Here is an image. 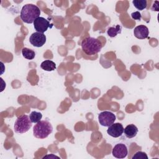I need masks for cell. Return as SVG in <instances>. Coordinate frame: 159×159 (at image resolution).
Masks as SVG:
<instances>
[{"instance_id":"8","label":"cell","mask_w":159,"mask_h":159,"mask_svg":"<svg viewBox=\"0 0 159 159\" xmlns=\"http://www.w3.org/2000/svg\"><path fill=\"white\" fill-rule=\"evenodd\" d=\"M112 155L117 158H124L128 154V150L125 144L117 143L112 148Z\"/></svg>"},{"instance_id":"2","label":"cell","mask_w":159,"mask_h":159,"mask_svg":"<svg viewBox=\"0 0 159 159\" xmlns=\"http://www.w3.org/2000/svg\"><path fill=\"white\" fill-rule=\"evenodd\" d=\"M102 43L98 39L88 37L84 39L81 42L83 51L88 55H93L98 53L102 48Z\"/></svg>"},{"instance_id":"17","label":"cell","mask_w":159,"mask_h":159,"mask_svg":"<svg viewBox=\"0 0 159 159\" xmlns=\"http://www.w3.org/2000/svg\"><path fill=\"white\" fill-rule=\"evenodd\" d=\"M148 158L147 154L145 152H141V151H139L136 152L132 157V159H148Z\"/></svg>"},{"instance_id":"16","label":"cell","mask_w":159,"mask_h":159,"mask_svg":"<svg viewBox=\"0 0 159 159\" xmlns=\"http://www.w3.org/2000/svg\"><path fill=\"white\" fill-rule=\"evenodd\" d=\"M29 118L32 123H37L40 122L42 118V114L37 111H32L29 116Z\"/></svg>"},{"instance_id":"4","label":"cell","mask_w":159,"mask_h":159,"mask_svg":"<svg viewBox=\"0 0 159 159\" xmlns=\"http://www.w3.org/2000/svg\"><path fill=\"white\" fill-rule=\"evenodd\" d=\"M32 122L27 115H22L19 116L14 125L15 132L18 134H23L27 132L32 127Z\"/></svg>"},{"instance_id":"10","label":"cell","mask_w":159,"mask_h":159,"mask_svg":"<svg viewBox=\"0 0 159 159\" xmlns=\"http://www.w3.org/2000/svg\"><path fill=\"white\" fill-rule=\"evenodd\" d=\"M134 36L139 39H144L148 37L149 30L147 26L140 25L137 26L134 30Z\"/></svg>"},{"instance_id":"14","label":"cell","mask_w":159,"mask_h":159,"mask_svg":"<svg viewBox=\"0 0 159 159\" xmlns=\"http://www.w3.org/2000/svg\"><path fill=\"white\" fill-rule=\"evenodd\" d=\"M22 56L27 60H32L35 56V53L34 50L25 47L22 48Z\"/></svg>"},{"instance_id":"13","label":"cell","mask_w":159,"mask_h":159,"mask_svg":"<svg viewBox=\"0 0 159 159\" xmlns=\"http://www.w3.org/2000/svg\"><path fill=\"white\" fill-rule=\"evenodd\" d=\"M122 31V27L120 25H116L114 27H110L108 28L107 33L110 37H114Z\"/></svg>"},{"instance_id":"3","label":"cell","mask_w":159,"mask_h":159,"mask_svg":"<svg viewBox=\"0 0 159 159\" xmlns=\"http://www.w3.org/2000/svg\"><path fill=\"white\" fill-rule=\"evenodd\" d=\"M53 131L52 124L47 120H40L33 128L34 135L38 139L47 138Z\"/></svg>"},{"instance_id":"18","label":"cell","mask_w":159,"mask_h":159,"mask_svg":"<svg viewBox=\"0 0 159 159\" xmlns=\"http://www.w3.org/2000/svg\"><path fill=\"white\" fill-rule=\"evenodd\" d=\"M131 16H132V19H134L135 20H140L141 19V17H142L141 14L139 11L132 12L131 14Z\"/></svg>"},{"instance_id":"5","label":"cell","mask_w":159,"mask_h":159,"mask_svg":"<svg viewBox=\"0 0 159 159\" xmlns=\"http://www.w3.org/2000/svg\"><path fill=\"white\" fill-rule=\"evenodd\" d=\"M116 119V115L110 111H103L98 115V120L99 124L104 127L110 126L114 123Z\"/></svg>"},{"instance_id":"7","label":"cell","mask_w":159,"mask_h":159,"mask_svg":"<svg viewBox=\"0 0 159 159\" xmlns=\"http://www.w3.org/2000/svg\"><path fill=\"white\" fill-rule=\"evenodd\" d=\"M50 26V22L43 17H39L34 22V27L37 32L43 34Z\"/></svg>"},{"instance_id":"11","label":"cell","mask_w":159,"mask_h":159,"mask_svg":"<svg viewBox=\"0 0 159 159\" xmlns=\"http://www.w3.org/2000/svg\"><path fill=\"white\" fill-rule=\"evenodd\" d=\"M138 128L134 124H129L124 129V132L126 137L129 139L135 137L138 132Z\"/></svg>"},{"instance_id":"6","label":"cell","mask_w":159,"mask_h":159,"mask_svg":"<svg viewBox=\"0 0 159 159\" xmlns=\"http://www.w3.org/2000/svg\"><path fill=\"white\" fill-rule=\"evenodd\" d=\"M46 36L42 33L34 32L33 33L29 38V42L30 43L36 47H42L46 42Z\"/></svg>"},{"instance_id":"19","label":"cell","mask_w":159,"mask_h":159,"mask_svg":"<svg viewBox=\"0 0 159 159\" xmlns=\"http://www.w3.org/2000/svg\"><path fill=\"white\" fill-rule=\"evenodd\" d=\"M48 157H50V158H60V157H57V156H56V155H53V154H50V155H46V156L43 157V158H48Z\"/></svg>"},{"instance_id":"1","label":"cell","mask_w":159,"mask_h":159,"mask_svg":"<svg viewBox=\"0 0 159 159\" xmlns=\"http://www.w3.org/2000/svg\"><path fill=\"white\" fill-rule=\"evenodd\" d=\"M40 10L38 6L32 4L24 5L20 11L21 20L27 24L34 23L35 20L40 17Z\"/></svg>"},{"instance_id":"15","label":"cell","mask_w":159,"mask_h":159,"mask_svg":"<svg viewBox=\"0 0 159 159\" xmlns=\"http://www.w3.org/2000/svg\"><path fill=\"white\" fill-rule=\"evenodd\" d=\"M132 3L134 7L139 11L143 10L147 6V1L146 0H134Z\"/></svg>"},{"instance_id":"12","label":"cell","mask_w":159,"mask_h":159,"mask_svg":"<svg viewBox=\"0 0 159 159\" xmlns=\"http://www.w3.org/2000/svg\"><path fill=\"white\" fill-rule=\"evenodd\" d=\"M40 67L45 71H52L56 69V64L52 60H46L42 62L40 65Z\"/></svg>"},{"instance_id":"9","label":"cell","mask_w":159,"mask_h":159,"mask_svg":"<svg viewBox=\"0 0 159 159\" xmlns=\"http://www.w3.org/2000/svg\"><path fill=\"white\" fill-rule=\"evenodd\" d=\"M107 133L111 137L117 138L120 137L124 133V127L120 123H113L109 126Z\"/></svg>"}]
</instances>
